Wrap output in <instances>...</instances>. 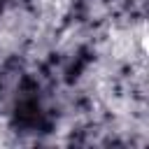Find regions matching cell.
I'll return each instance as SVG.
<instances>
[{
	"label": "cell",
	"mask_w": 149,
	"mask_h": 149,
	"mask_svg": "<svg viewBox=\"0 0 149 149\" xmlns=\"http://www.w3.org/2000/svg\"><path fill=\"white\" fill-rule=\"evenodd\" d=\"M137 30H140V33H137V40H140V49H142V54H144V51L149 49V44H147V23L142 21Z\"/></svg>",
	"instance_id": "cell-1"
}]
</instances>
